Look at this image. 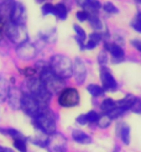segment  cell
Wrapping results in <instances>:
<instances>
[{"label": "cell", "instance_id": "1", "mask_svg": "<svg viewBox=\"0 0 141 152\" xmlns=\"http://www.w3.org/2000/svg\"><path fill=\"white\" fill-rule=\"evenodd\" d=\"M50 69L53 72L57 77L67 79L73 74V62L71 58L63 55H55L50 61Z\"/></svg>", "mask_w": 141, "mask_h": 152}, {"label": "cell", "instance_id": "2", "mask_svg": "<svg viewBox=\"0 0 141 152\" xmlns=\"http://www.w3.org/2000/svg\"><path fill=\"white\" fill-rule=\"evenodd\" d=\"M40 74V80L43 83L45 88L48 90V93L52 94H57L59 93L62 89H64V79L57 77V75L50 69V67L47 66L46 68L39 73Z\"/></svg>", "mask_w": 141, "mask_h": 152}, {"label": "cell", "instance_id": "3", "mask_svg": "<svg viewBox=\"0 0 141 152\" xmlns=\"http://www.w3.org/2000/svg\"><path fill=\"white\" fill-rule=\"evenodd\" d=\"M34 124L39 129V131H42L47 134L48 136L57 132V126H56V119L53 113L50 110V108L45 109L42 113H40L36 118H34Z\"/></svg>", "mask_w": 141, "mask_h": 152}, {"label": "cell", "instance_id": "4", "mask_svg": "<svg viewBox=\"0 0 141 152\" xmlns=\"http://www.w3.org/2000/svg\"><path fill=\"white\" fill-rule=\"evenodd\" d=\"M26 87L30 95H32L35 99H37L40 103L48 105L50 100H51V94L48 93V90L45 88L43 83L40 80V78H28V80L26 82Z\"/></svg>", "mask_w": 141, "mask_h": 152}, {"label": "cell", "instance_id": "5", "mask_svg": "<svg viewBox=\"0 0 141 152\" xmlns=\"http://www.w3.org/2000/svg\"><path fill=\"white\" fill-rule=\"evenodd\" d=\"M5 35L7 36L12 43L20 45L25 43L26 41H28V34H27V30L25 25H20V24H14V22H7L5 25Z\"/></svg>", "mask_w": 141, "mask_h": 152}, {"label": "cell", "instance_id": "6", "mask_svg": "<svg viewBox=\"0 0 141 152\" xmlns=\"http://www.w3.org/2000/svg\"><path fill=\"white\" fill-rule=\"evenodd\" d=\"M48 105L40 103L37 99L30 94H24L21 99V109L25 111L26 115L31 116V118H36L40 113H42L45 109H47Z\"/></svg>", "mask_w": 141, "mask_h": 152}, {"label": "cell", "instance_id": "7", "mask_svg": "<svg viewBox=\"0 0 141 152\" xmlns=\"http://www.w3.org/2000/svg\"><path fill=\"white\" fill-rule=\"evenodd\" d=\"M58 104L63 108H73L79 104V93L76 88H64L58 94Z\"/></svg>", "mask_w": 141, "mask_h": 152}, {"label": "cell", "instance_id": "8", "mask_svg": "<svg viewBox=\"0 0 141 152\" xmlns=\"http://www.w3.org/2000/svg\"><path fill=\"white\" fill-rule=\"evenodd\" d=\"M46 147L48 152H67V140L62 134L55 132L48 136Z\"/></svg>", "mask_w": 141, "mask_h": 152}, {"label": "cell", "instance_id": "9", "mask_svg": "<svg viewBox=\"0 0 141 152\" xmlns=\"http://www.w3.org/2000/svg\"><path fill=\"white\" fill-rule=\"evenodd\" d=\"M36 53H37V47L28 41L20 45L16 48V55L22 61H31L36 56Z\"/></svg>", "mask_w": 141, "mask_h": 152}, {"label": "cell", "instance_id": "10", "mask_svg": "<svg viewBox=\"0 0 141 152\" xmlns=\"http://www.w3.org/2000/svg\"><path fill=\"white\" fill-rule=\"evenodd\" d=\"M10 21L14 24H20V25H25L26 22V10L24 5L21 3L15 1L14 7H12V12H11V18Z\"/></svg>", "mask_w": 141, "mask_h": 152}, {"label": "cell", "instance_id": "11", "mask_svg": "<svg viewBox=\"0 0 141 152\" xmlns=\"http://www.w3.org/2000/svg\"><path fill=\"white\" fill-rule=\"evenodd\" d=\"M73 74H74V78H76V82L78 84H83L87 78V68H85L84 62L80 58H76V61H74Z\"/></svg>", "mask_w": 141, "mask_h": 152}, {"label": "cell", "instance_id": "12", "mask_svg": "<svg viewBox=\"0 0 141 152\" xmlns=\"http://www.w3.org/2000/svg\"><path fill=\"white\" fill-rule=\"evenodd\" d=\"M14 4V0H0V19L5 25L7 22H10Z\"/></svg>", "mask_w": 141, "mask_h": 152}, {"label": "cell", "instance_id": "13", "mask_svg": "<svg viewBox=\"0 0 141 152\" xmlns=\"http://www.w3.org/2000/svg\"><path fill=\"white\" fill-rule=\"evenodd\" d=\"M100 79H102L104 89H107V90H115L116 89L118 84H116L115 78L113 77V74L110 73V71L107 69V68H104V67H102V71H100Z\"/></svg>", "mask_w": 141, "mask_h": 152}, {"label": "cell", "instance_id": "14", "mask_svg": "<svg viewBox=\"0 0 141 152\" xmlns=\"http://www.w3.org/2000/svg\"><path fill=\"white\" fill-rule=\"evenodd\" d=\"M22 94L21 90L18 88H10L9 90V95H7V103H9L10 108L14 110H18L21 108V99H22Z\"/></svg>", "mask_w": 141, "mask_h": 152}, {"label": "cell", "instance_id": "15", "mask_svg": "<svg viewBox=\"0 0 141 152\" xmlns=\"http://www.w3.org/2000/svg\"><path fill=\"white\" fill-rule=\"evenodd\" d=\"M80 6L88 15H96V11L102 7V4L99 0H83L80 3Z\"/></svg>", "mask_w": 141, "mask_h": 152}, {"label": "cell", "instance_id": "16", "mask_svg": "<svg viewBox=\"0 0 141 152\" xmlns=\"http://www.w3.org/2000/svg\"><path fill=\"white\" fill-rule=\"evenodd\" d=\"M72 137H73L74 141L80 143V145H88V143L92 142V137H91V136L87 135L83 131H80V130H74L72 132Z\"/></svg>", "mask_w": 141, "mask_h": 152}, {"label": "cell", "instance_id": "17", "mask_svg": "<svg viewBox=\"0 0 141 152\" xmlns=\"http://www.w3.org/2000/svg\"><path fill=\"white\" fill-rule=\"evenodd\" d=\"M107 50L110 52V55L114 57V59H123L124 58V50L119 46V45L114 43V45H109L107 43Z\"/></svg>", "mask_w": 141, "mask_h": 152}, {"label": "cell", "instance_id": "18", "mask_svg": "<svg viewBox=\"0 0 141 152\" xmlns=\"http://www.w3.org/2000/svg\"><path fill=\"white\" fill-rule=\"evenodd\" d=\"M9 90H10V84L5 78L0 77V103H3L7 99L9 95Z\"/></svg>", "mask_w": 141, "mask_h": 152}, {"label": "cell", "instance_id": "19", "mask_svg": "<svg viewBox=\"0 0 141 152\" xmlns=\"http://www.w3.org/2000/svg\"><path fill=\"white\" fill-rule=\"evenodd\" d=\"M30 141H32L34 145H37L40 147H46L47 141H48V135L40 131V134H37L34 137H30Z\"/></svg>", "mask_w": 141, "mask_h": 152}, {"label": "cell", "instance_id": "20", "mask_svg": "<svg viewBox=\"0 0 141 152\" xmlns=\"http://www.w3.org/2000/svg\"><path fill=\"white\" fill-rule=\"evenodd\" d=\"M100 40H102V35L99 32H93V34L89 35V40L85 43L84 47L87 50H93V48H95L96 46H98V43L100 42Z\"/></svg>", "mask_w": 141, "mask_h": 152}, {"label": "cell", "instance_id": "21", "mask_svg": "<svg viewBox=\"0 0 141 152\" xmlns=\"http://www.w3.org/2000/svg\"><path fill=\"white\" fill-rule=\"evenodd\" d=\"M118 132H119V136L121 137V140L125 145H129L130 143V127L126 124H121L119 126Z\"/></svg>", "mask_w": 141, "mask_h": 152}, {"label": "cell", "instance_id": "22", "mask_svg": "<svg viewBox=\"0 0 141 152\" xmlns=\"http://www.w3.org/2000/svg\"><path fill=\"white\" fill-rule=\"evenodd\" d=\"M73 28H74V31H76V40L78 41V43L80 45V47L82 48H84V46H83V43H84V40H85V31L83 28H82L79 25H74L73 26Z\"/></svg>", "mask_w": 141, "mask_h": 152}, {"label": "cell", "instance_id": "23", "mask_svg": "<svg viewBox=\"0 0 141 152\" xmlns=\"http://www.w3.org/2000/svg\"><path fill=\"white\" fill-rule=\"evenodd\" d=\"M67 14H68V10H67V7H66L64 4L55 5V15L58 19H61V20L67 19Z\"/></svg>", "mask_w": 141, "mask_h": 152}, {"label": "cell", "instance_id": "24", "mask_svg": "<svg viewBox=\"0 0 141 152\" xmlns=\"http://www.w3.org/2000/svg\"><path fill=\"white\" fill-rule=\"evenodd\" d=\"M88 20L91 22L92 27H94L95 30H104V26H103V22L100 21V19L96 16V15H88Z\"/></svg>", "mask_w": 141, "mask_h": 152}, {"label": "cell", "instance_id": "25", "mask_svg": "<svg viewBox=\"0 0 141 152\" xmlns=\"http://www.w3.org/2000/svg\"><path fill=\"white\" fill-rule=\"evenodd\" d=\"M116 106V103L113 100V99H105L103 103H102V105H100V109H102V111L103 113H105V114H108V113H110L111 110H113L114 108Z\"/></svg>", "mask_w": 141, "mask_h": 152}, {"label": "cell", "instance_id": "26", "mask_svg": "<svg viewBox=\"0 0 141 152\" xmlns=\"http://www.w3.org/2000/svg\"><path fill=\"white\" fill-rule=\"evenodd\" d=\"M88 92L92 96H100L102 94H104V88L96 86V84H91L88 86Z\"/></svg>", "mask_w": 141, "mask_h": 152}, {"label": "cell", "instance_id": "27", "mask_svg": "<svg viewBox=\"0 0 141 152\" xmlns=\"http://www.w3.org/2000/svg\"><path fill=\"white\" fill-rule=\"evenodd\" d=\"M14 146L20 152H27L26 139H14Z\"/></svg>", "mask_w": 141, "mask_h": 152}, {"label": "cell", "instance_id": "28", "mask_svg": "<svg viewBox=\"0 0 141 152\" xmlns=\"http://www.w3.org/2000/svg\"><path fill=\"white\" fill-rule=\"evenodd\" d=\"M110 118L108 116V115H103V116H99V119H98V126L99 127H102V129H105V127H108L109 125H110Z\"/></svg>", "mask_w": 141, "mask_h": 152}, {"label": "cell", "instance_id": "29", "mask_svg": "<svg viewBox=\"0 0 141 152\" xmlns=\"http://www.w3.org/2000/svg\"><path fill=\"white\" fill-rule=\"evenodd\" d=\"M84 116H85V120H87V124H89V123H96L98 119H99V115L95 111H93V110L87 113V114H84Z\"/></svg>", "mask_w": 141, "mask_h": 152}, {"label": "cell", "instance_id": "30", "mask_svg": "<svg viewBox=\"0 0 141 152\" xmlns=\"http://www.w3.org/2000/svg\"><path fill=\"white\" fill-rule=\"evenodd\" d=\"M102 6H103V9L105 10L108 14H118L119 12V9H118V7L113 3H105V4L102 5Z\"/></svg>", "mask_w": 141, "mask_h": 152}, {"label": "cell", "instance_id": "31", "mask_svg": "<svg viewBox=\"0 0 141 152\" xmlns=\"http://www.w3.org/2000/svg\"><path fill=\"white\" fill-rule=\"evenodd\" d=\"M21 73L24 75H26V77H28V78H34L35 74H37V71H36L35 67H27V68H25V69H21Z\"/></svg>", "mask_w": 141, "mask_h": 152}, {"label": "cell", "instance_id": "32", "mask_svg": "<svg viewBox=\"0 0 141 152\" xmlns=\"http://www.w3.org/2000/svg\"><path fill=\"white\" fill-rule=\"evenodd\" d=\"M42 14L43 15H50V14H53L55 15V5L52 4H45L42 6Z\"/></svg>", "mask_w": 141, "mask_h": 152}, {"label": "cell", "instance_id": "33", "mask_svg": "<svg viewBox=\"0 0 141 152\" xmlns=\"http://www.w3.org/2000/svg\"><path fill=\"white\" fill-rule=\"evenodd\" d=\"M98 62L102 67H104L108 62V55H107V51H102L98 56Z\"/></svg>", "mask_w": 141, "mask_h": 152}, {"label": "cell", "instance_id": "34", "mask_svg": "<svg viewBox=\"0 0 141 152\" xmlns=\"http://www.w3.org/2000/svg\"><path fill=\"white\" fill-rule=\"evenodd\" d=\"M132 27L136 30V31H139V32H141V12H139L137 15H136V18H135V20L132 21Z\"/></svg>", "mask_w": 141, "mask_h": 152}, {"label": "cell", "instance_id": "35", "mask_svg": "<svg viewBox=\"0 0 141 152\" xmlns=\"http://www.w3.org/2000/svg\"><path fill=\"white\" fill-rule=\"evenodd\" d=\"M130 109L134 113H136V114H141V100L140 99H135V102H134V104L131 105Z\"/></svg>", "mask_w": 141, "mask_h": 152}, {"label": "cell", "instance_id": "36", "mask_svg": "<svg viewBox=\"0 0 141 152\" xmlns=\"http://www.w3.org/2000/svg\"><path fill=\"white\" fill-rule=\"evenodd\" d=\"M77 19H78L79 21H85V20H88V14H87L84 10L78 11V12H77Z\"/></svg>", "mask_w": 141, "mask_h": 152}, {"label": "cell", "instance_id": "37", "mask_svg": "<svg viewBox=\"0 0 141 152\" xmlns=\"http://www.w3.org/2000/svg\"><path fill=\"white\" fill-rule=\"evenodd\" d=\"M77 123H78V124H80V125H85V124H87V120H85L84 114H83V115H80V116H78V118H77Z\"/></svg>", "mask_w": 141, "mask_h": 152}, {"label": "cell", "instance_id": "38", "mask_svg": "<svg viewBox=\"0 0 141 152\" xmlns=\"http://www.w3.org/2000/svg\"><path fill=\"white\" fill-rule=\"evenodd\" d=\"M0 152H14L11 148L9 147H4V146H0Z\"/></svg>", "mask_w": 141, "mask_h": 152}, {"label": "cell", "instance_id": "39", "mask_svg": "<svg viewBox=\"0 0 141 152\" xmlns=\"http://www.w3.org/2000/svg\"><path fill=\"white\" fill-rule=\"evenodd\" d=\"M132 43H134V46H136V48H137V50L141 52V42H137V41L135 42V41H134Z\"/></svg>", "mask_w": 141, "mask_h": 152}, {"label": "cell", "instance_id": "40", "mask_svg": "<svg viewBox=\"0 0 141 152\" xmlns=\"http://www.w3.org/2000/svg\"><path fill=\"white\" fill-rule=\"evenodd\" d=\"M0 24H4V22L1 21V19H0ZM4 25H5V24H4Z\"/></svg>", "mask_w": 141, "mask_h": 152}, {"label": "cell", "instance_id": "41", "mask_svg": "<svg viewBox=\"0 0 141 152\" xmlns=\"http://www.w3.org/2000/svg\"><path fill=\"white\" fill-rule=\"evenodd\" d=\"M136 1H139V3H141V0H136Z\"/></svg>", "mask_w": 141, "mask_h": 152}, {"label": "cell", "instance_id": "42", "mask_svg": "<svg viewBox=\"0 0 141 152\" xmlns=\"http://www.w3.org/2000/svg\"><path fill=\"white\" fill-rule=\"evenodd\" d=\"M37 1H43V0H37Z\"/></svg>", "mask_w": 141, "mask_h": 152}]
</instances>
